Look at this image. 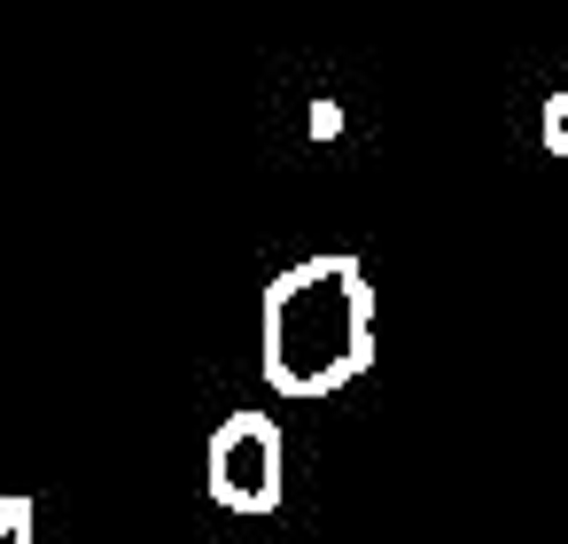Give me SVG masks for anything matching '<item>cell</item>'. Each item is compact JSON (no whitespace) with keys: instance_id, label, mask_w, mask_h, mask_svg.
I'll use <instances>...</instances> for the list:
<instances>
[{"instance_id":"obj_1","label":"cell","mask_w":568,"mask_h":544,"mask_svg":"<svg viewBox=\"0 0 568 544\" xmlns=\"http://www.w3.org/2000/svg\"><path fill=\"white\" fill-rule=\"evenodd\" d=\"M257 366L296 404L351 389L374 366V280H366V265L343 249L288 265L257 304Z\"/></svg>"},{"instance_id":"obj_2","label":"cell","mask_w":568,"mask_h":544,"mask_svg":"<svg viewBox=\"0 0 568 544\" xmlns=\"http://www.w3.org/2000/svg\"><path fill=\"white\" fill-rule=\"evenodd\" d=\"M203 466H211V497L226 513H273L281 505V428L265 412H226Z\"/></svg>"},{"instance_id":"obj_3","label":"cell","mask_w":568,"mask_h":544,"mask_svg":"<svg viewBox=\"0 0 568 544\" xmlns=\"http://www.w3.org/2000/svg\"><path fill=\"white\" fill-rule=\"evenodd\" d=\"M0 544H32V497L24 490L0 497Z\"/></svg>"},{"instance_id":"obj_4","label":"cell","mask_w":568,"mask_h":544,"mask_svg":"<svg viewBox=\"0 0 568 544\" xmlns=\"http://www.w3.org/2000/svg\"><path fill=\"white\" fill-rule=\"evenodd\" d=\"M545 148H552V156H568V94H552V102H545Z\"/></svg>"},{"instance_id":"obj_5","label":"cell","mask_w":568,"mask_h":544,"mask_svg":"<svg viewBox=\"0 0 568 544\" xmlns=\"http://www.w3.org/2000/svg\"><path fill=\"white\" fill-rule=\"evenodd\" d=\"M343 133V102H312V141H335Z\"/></svg>"}]
</instances>
